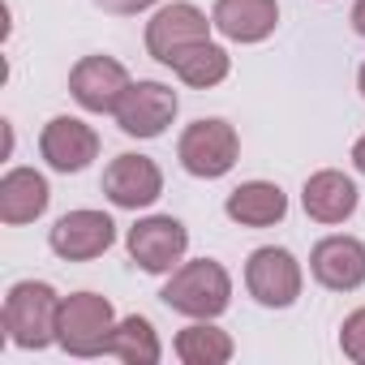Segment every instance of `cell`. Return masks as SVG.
Listing matches in <instances>:
<instances>
[{"label":"cell","instance_id":"1","mask_svg":"<svg viewBox=\"0 0 365 365\" xmlns=\"http://www.w3.org/2000/svg\"><path fill=\"white\" fill-rule=\"evenodd\" d=\"M0 318H5V331H9V339H14L18 348L39 352V348H48V344H56L61 297H56V288L43 284V279H22V284L9 288Z\"/></svg>","mask_w":365,"mask_h":365},{"label":"cell","instance_id":"2","mask_svg":"<svg viewBox=\"0 0 365 365\" xmlns=\"http://www.w3.org/2000/svg\"><path fill=\"white\" fill-rule=\"evenodd\" d=\"M159 297L168 309L185 318H220L232 305V279L215 258H198V262H180Z\"/></svg>","mask_w":365,"mask_h":365},{"label":"cell","instance_id":"3","mask_svg":"<svg viewBox=\"0 0 365 365\" xmlns=\"http://www.w3.org/2000/svg\"><path fill=\"white\" fill-rule=\"evenodd\" d=\"M116 331V309L99 292H73L61 297V318H56V344L69 356H99L108 352V339Z\"/></svg>","mask_w":365,"mask_h":365},{"label":"cell","instance_id":"4","mask_svg":"<svg viewBox=\"0 0 365 365\" xmlns=\"http://www.w3.org/2000/svg\"><path fill=\"white\" fill-rule=\"evenodd\" d=\"M237 155H241V138L220 116H202V120L185 125V133H180V142H176L180 168H185L190 176H198V180L228 176L232 163H237Z\"/></svg>","mask_w":365,"mask_h":365},{"label":"cell","instance_id":"5","mask_svg":"<svg viewBox=\"0 0 365 365\" xmlns=\"http://www.w3.org/2000/svg\"><path fill=\"white\" fill-rule=\"evenodd\" d=\"M211 26H215V22H211L198 5H190V0H172V5L155 9L150 22H146V52H150L159 65H172L185 48L207 43V39H211Z\"/></svg>","mask_w":365,"mask_h":365},{"label":"cell","instance_id":"6","mask_svg":"<svg viewBox=\"0 0 365 365\" xmlns=\"http://www.w3.org/2000/svg\"><path fill=\"white\" fill-rule=\"evenodd\" d=\"M245 288L267 309H288L301 297V262L284 245H262L245 262Z\"/></svg>","mask_w":365,"mask_h":365},{"label":"cell","instance_id":"7","mask_svg":"<svg viewBox=\"0 0 365 365\" xmlns=\"http://www.w3.org/2000/svg\"><path fill=\"white\" fill-rule=\"evenodd\" d=\"M125 245H129V258H133L142 271L168 275V271L180 267V258H185L190 232H185V224L172 220V215H146V220H138V224L129 228Z\"/></svg>","mask_w":365,"mask_h":365},{"label":"cell","instance_id":"8","mask_svg":"<svg viewBox=\"0 0 365 365\" xmlns=\"http://www.w3.org/2000/svg\"><path fill=\"white\" fill-rule=\"evenodd\" d=\"M176 108H180L176 91L146 78V82H129V91L112 116H116L120 133H129V138H159L176 120Z\"/></svg>","mask_w":365,"mask_h":365},{"label":"cell","instance_id":"9","mask_svg":"<svg viewBox=\"0 0 365 365\" xmlns=\"http://www.w3.org/2000/svg\"><path fill=\"white\" fill-rule=\"evenodd\" d=\"M112 241H116V224H112V215H103V211H86V207L61 215V220L52 224V232H48L52 254L65 258V262H91V258L108 254Z\"/></svg>","mask_w":365,"mask_h":365},{"label":"cell","instance_id":"10","mask_svg":"<svg viewBox=\"0 0 365 365\" xmlns=\"http://www.w3.org/2000/svg\"><path fill=\"white\" fill-rule=\"evenodd\" d=\"M125 91H129V69L112 56H82L69 69V95L78 99L82 112H95V116L116 112Z\"/></svg>","mask_w":365,"mask_h":365},{"label":"cell","instance_id":"11","mask_svg":"<svg viewBox=\"0 0 365 365\" xmlns=\"http://www.w3.org/2000/svg\"><path fill=\"white\" fill-rule=\"evenodd\" d=\"M103 194L120 211H142V207L159 202V194H163V172L146 155H116L103 168Z\"/></svg>","mask_w":365,"mask_h":365},{"label":"cell","instance_id":"12","mask_svg":"<svg viewBox=\"0 0 365 365\" xmlns=\"http://www.w3.org/2000/svg\"><path fill=\"white\" fill-rule=\"evenodd\" d=\"M39 155L56 172H82L99 159V133L78 116H52L39 133Z\"/></svg>","mask_w":365,"mask_h":365},{"label":"cell","instance_id":"13","mask_svg":"<svg viewBox=\"0 0 365 365\" xmlns=\"http://www.w3.org/2000/svg\"><path fill=\"white\" fill-rule=\"evenodd\" d=\"M309 271L331 292H356L365 284V245L356 237H322L309 254Z\"/></svg>","mask_w":365,"mask_h":365},{"label":"cell","instance_id":"14","mask_svg":"<svg viewBox=\"0 0 365 365\" xmlns=\"http://www.w3.org/2000/svg\"><path fill=\"white\" fill-rule=\"evenodd\" d=\"M211 22L232 43H262L279 26V5L275 0H215Z\"/></svg>","mask_w":365,"mask_h":365},{"label":"cell","instance_id":"15","mask_svg":"<svg viewBox=\"0 0 365 365\" xmlns=\"http://www.w3.org/2000/svg\"><path fill=\"white\" fill-rule=\"evenodd\" d=\"M52 202V190L43 172L35 168H14L0 176V220L9 228H22V224H35Z\"/></svg>","mask_w":365,"mask_h":365},{"label":"cell","instance_id":"16","mask_svg":"<svg viewBox=\"0 0 365 365\" xmlns=\"http://www.w3.org/2000/svg\"><path fill=\"white\" fill-rule=\"evenodd\" d=\"M301 207L318 224H344L356 211V185H352V176H344L335 168L314 172L305 180V190H301Z\"/></svg>","mask_w":365,"mask_h":365},{"label":"cell","instance_id":"17","mask_svg":"<svg viewBox=\"0 0 365 365\" xmlns=\"http://www.w3.org/2000/svg\"><path fill=\"white\" fill-rule=\"evenodd\" d=\"M228 220L241 224V228H271L288 215V194L275 185V180H245L237 185L224 202Z\"/></svg>","mask_w":365,"mask_h":365},{"label":"cell","instance_id":"18","mask_svg":"<svg viewBox=\"0 0 365 365\" xmlns=\"http://www.w3.org/2000/svg\"><path fill=\"white\" fill-rule=\"evenodd\" d=\"M172 348H176V356L185 361V365H228L232 352H237L232 335L220 331V327H211V318H198L194 327L176 331Z\"/></svg>","mask_w":365,"mask_h":365},{"label":"cell","instance_id":"19","mask_svg":"<svg viewBox=\"0 0 365 365\" xmlns=\"http://www.w3.org/2000/svg\"><path fill=\"white\" fill-rule=\"evenodd\" d=\"M185 86H198V91H211V86H220L224 78H228V69H232V56L220 48V43H194V48H185L172 65H168Z\"/></svg>","mask_w":365,"mask_h":365},{"label":"cell","instance_id":"20","mask_svg":"<svg viewBox=\"0 0 365 365\" xmlns=\"http://www.w3.org/2000/svg\"><path fill=\"white\" fill-rule=\"evenodd\" d=\"M108 352L120 356L125 365H155V361L163 356L159 335H155L150 318H142V314H129V318L116 322V331H112V339H108Z\"/></svg>","mask_w":365,"mask_h":365},{"label":"cell","instance_id":"21","mask_svg":"<svg viewBox=\"0 0 365 365\" xmlns=\"http://www.w3.org/2000/svg\"><path fill=\"white\" fill-rule=\"evenodd\" d=\"M339 348H344L348 361L365 365V305L344 318V327H339Z\"/></svg>","mask_w":365,"mask_h":365},{"label":"cell","instance_id":"22","mask_svg":"<svg viewBox=\"0 0 365 365\" xmlns=\"http://www.w3.org/2000/svg\"><path fill=\"white\" fill-rule=\"evenodd\" d=\"M95 5H99L103 14H142V9L159 5V0H95Z\"/></svg>","mask_w":365,"mask_h":365},{"label":"cell","instance_id":"23","mask_svg":"<svg viewBox=\"0 0 365 365\" xmlns=\"http://www.w3.org/2000/svg\"><path fill=\"white\" fill-rule=\"evenodd\" d=\"M352 31L365 39V0H356V5H352Z\"/></svg>","mask_w":365,"mask_h":365},{"label":"cell","instance_id":"24","mask_svg":"<svg viewBox=\"0 0 365 365\" xmlns=\"http://www.w3.org/2000/svg\"><path fill=\"white\" fill-rule=\"evenodd\" d=\"M352 168L365 176V133H361V138H356V146H352Z\"/></svg>","mask_w":365,"mask_h":365},{"label":"cell","instance_id":"25","mask_svg":"<svg viewBox=\"0 0 365 365\" xmlns=\"http://www.w3.org/2000/svg\"><path fill=\"white\" fill-rule=\"evenodd\" d=\"M356 86H361V95H365V65H361V73H356Z\"/></svg>","mask_w":365,"mask_h":365}]
</instances>
